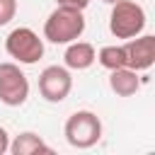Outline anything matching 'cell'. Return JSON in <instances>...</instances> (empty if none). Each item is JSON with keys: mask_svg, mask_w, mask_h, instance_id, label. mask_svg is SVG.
Masks as SVG:
<instances>
[{"mask_svg": "<svg viewBox=\"0 0 155 155\" xmlns=\"http://www.w3.org/2000/svg\"><path fill=\"white\" fill-rule=\"evenodd\" d=\"M97 61L102 68L107 70H116L126 65V56H124V46H102L97 53Z\"/></svg>", "mask_w": 155, "mask_h": 155, "instance_id": "cell-11", "label": "cell"}, {"mask_svg": "<svg viewBox=\"0 0 155 155\" xmlns=\"http://www.w3.org/2000/svg\"><path fill=\"white\" fill-rule=\"evenodd\" d=\"M145 29V10L133 0H119L109 12V31L116 39H133Z\"/></svg>", "mask_w": 155, "mask_h": 155, "instance_id": "cell-3", "label": "cell"}, {"mask_svg": "<svg viewBox=\"0 0 155 155\" xmlns=\"http://www.w3.org/2000/svg\"><path fill=\"white\" fill-rule=\"evenodd\" d=\"M10 153L12 155H36V153H53L51 145L44 143L41 136L24 131L19 136H15V140H10Z\"/></svg>", "mask_w": 155, "mask_h": 155, "instance_id": "cell-10", "label": "cell"}, {"mask_svg": "<svg viewBox=\"0 0 155 155\" xmlns=\"http://www.w3.org/2000/svg\"><path fill=\"white\" fill-rule=\"evenodd\" d=\"M58 5H65V7H78V10H85L90 5V0H56Z\"/></svg>", "mask_w": 155, "mask_h": 155, "instance_id": "cell-13", "label": "cell"}, {"mask_svg": "<svg viewBox=\"0 0 155 155\" xmlns=\"http://www.w3.org/2000/svg\"><path fill=\"white\" fill-rule=\"evenodd\" d=\"M5 51L10 58H15L17 63L24 65H34L36 61H41L44 56V39H39V34L29 27H17L7 34L5 39Z\"/></svg>", "mask_w": 155, "mask_h": 155, "instance_id": "cell-4", "label": "cell"}, {"mask_svg": "<svg viewBox=\"0 0 155 155\" xmlns=\"http://www.w3.org/2000/svg\"><path fill=\"white\" fill-rule=\"evenodd\" d=\"M29 97V80L17 63H0V102L22 107Z\"/></svg>", "mask_w": 155, "mask_h": 155, "instance_id": "cell-5", "label": "cell"}, {"mask_svg": "<svg viewBox=\"0 0 155 155\" xmlns=\"http://www.w3.org/2000/svg\"><path fill=\"white\" fill-rule=\"evenodd\" d=\"M7 150H10V133L0 126V155H5Z\"/></svg>", "mask_w": 155, "mask_h": 155, "instance_id": "cell-14", "label": "cell"}, {"mask_svg": "<svg viewBox=\"0 0 155 155\" xmlns=\"http://www.w3.org/2000/svg\"><path fill=\"white\" fill-rule=\"evenodd\" d=\"M63 133H65V140L73 145V148H92L99 143L102 138V121L94 111H87V109H80L75 114L68 116L65 126H63Z\"/></svg>", "mask_w": 155, "mask_h": 155, "instance_id": "cell-2", "label": "cell"}, {"mask_svg": "<svg viewBox=\"0 0 155 155\" xmlns=\"http://www.w3.org/2000/svg\"><path fill=\"white\" fill-rule=\"evenodd\" d=\"M63 61H65V68L68 70H87L94 61H97V51L92 44L87 41H70L65 53H63Z\"/></svg>", "mask_w": 155, "mask_h": 155, "instance_id": "cell-8", "label": "cell"}, {"mask_svg": "<svg viewBox=\"0 0 155 155\" xmlns=\"http://www.w3.org/2000/svg\"><path fill=\"white\" fill-rule=\"evenodd\" d=\"M124 56H126V68L131 70H148L155 63V36L150 34H138L124 44Z\"/></svg>", "mask_w": 155, "mask_h": 155, "instance_id": "cell-7", "label": "cell"}, {"mask_svg": "<svg viewBox=\"0 0 155 155\" xmlns=\"http://www.w3.org/2000/svg\"><path fill=\"white\" fill-rule=\"evenodd\" d=\"M104 2H107V5H114V2H119V0H104Z\"/></svg>", "mask_w": 155, "mask_h": 155, "instance_id": "cell-15", "label": "cell"}, {"mask_svg": "<svg viewBox=\"0 0 155 155\" xmlns=\"http://www.w3.org/2000/svg\"><path fill=\"white\" fill-rule=\"evenodd\" d=\"M17 15V0H0V27L10 24Z\"/></svg>", "mask_w": 155, "mask_h": 155, "instance_id": "cell-12", "label": "cell"}, {"mask_svg": "<svg viewBox=\"0 0 155 155\" xmlns=\"http://www.w3.org/2000/svg\"><path fill=\"white\" fill-rule=\"evenodd\" d=\"M70 90H73V75H70L68 68L48 65V68L41 70V75H39V92H41V97L46 102L58 104V102H63L70 94Z\"/></svg>", "mask_w": 155, "mask_h": 155, "instance_id": "cell-6", "label": "cell"}, {"mask_svg": "<svg viewBox=\"0 0 155 155\" xmlns=\"http://www.w3.org/2000/svg\"><path fill=\"white\" fill-rule=\"evenodd\" d=\"M85 31V17L78 7L58 5L44 22V39L51 44H70Z\"/></svg>", "mask_w": 155, "mask_h": 155, "instance_id": "cell-1", "label": "cell"}, {"mask_svg": "<svg viewBox=\"0 0 155 155\" xmlns=\"http://www.w3.org/2000/svg\"><path fill=\"white\" fill-rule=\"evenodd\" d=\"M109 87L114 94L119 97H131L140 90V78H138V70H131V68H116V70H109Z\"/></svg>", "mask_w": 155, "mask_h": 155, "instance_id": "cell-9", "label": "cell"}]
</instances>
